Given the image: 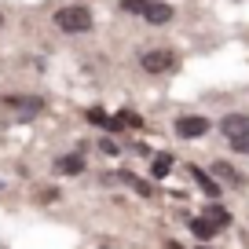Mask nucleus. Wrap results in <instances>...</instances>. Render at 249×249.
<instances>
[{"instance_id":"f257e3e1","label":"nucleus","mask_w":249,"mask_h":249,"mask_svg":"<svg viewBox=\"0 0 249 249\" xmlns=\"http://www.w3.org/2000/svg\"><path fill=\"white\" fill-rule=\"evenodd\" d=\"M55 30L62 33H88L92 30V11L73 4V8H59L55 11Z\"/></svg>"},{"instance_id":"f03ea898","label":"nucleus","mask_w":249,"mask_h":249,"mask_svg":"<svg viewBox=\"0 0 249 249\" xmlns=\"http://www.w3.org/2000/svg\"><path fill=\"white\" fill-rule=\"evenodd\" d=\"M4 107L18 117V121H33L44 114V99L40 95H4Z\"/></svg>"},{"instance_id":"7ed1b4c3","label":"nucleus","mask_w":249,"mask_h":249,"mask_svg":"<svg viewBox=\"0 0 249 249\" xmlns=\"http://www.w3.org/2000/svg\"><path fill=\"white\" fill-rule=\"evenodd\" d=\"M172 62H176V55L172 52H165V48H154V52H147L140 59V66L147 73H165V70H172Z\"/></svg>"},{"instance_id":"20e7f679","label":"nucleus","mask_w":249,"mask_h":249,"mask_svg":"<svg viewBox=\"0 0 249 249\" xmlns=\"http://www.w3.org/2000/svg\"><path fill=\"white\" fill-rule=\"evenodd\" d=\"M205 132H209V117H198V114L176 117V136H183V140H195V136H205Z\"/></svg>"},{"instance_id":"39448f33","label":"nucleus","mask_w":249,"mask_h":249,"mask_svg":"<svg viewBox=\"0 0 249 249\" xmlns=\"http://www.w3.org/2000/svg\"><path fill=\"white\" fill-rule=\"evenodd\" d=\"M220 132L227 136V140H238V136L249 132V114H227L224 121H220Z\"/></svg>"},{"instance_id":"423d86ee","label":"nucleus","mask_w":249,"mask_h":249,"mask_svg":"<svg viewBox=\"0 0 249 249\" xmlns=\"http://www.w3.org/2000/svg\"><path fill=\"white\" fill-rule=\"evenodd\" d=\"M55 169H59L62 176H81V172H85V158H81V150H77V154H62L59 161H55Z\"/></svg>"},{"instance_id":"0eeeda50","label":"nucleus","mask_w":249,"mask_h":249,"mask_svg":"<svg viewBox=\"0 0 249 249\" xmlns=\"http://www.w3.org/2000/svg\"><path fill=\"white\" fill-rule=\"evenodd\" d=\"M143 18H147V22H154V26H165V22L172 18V8H169V4H158V0H150L147 11H143Z\"/></svg>"},{"instance_id":"6e6552de","label":"nucleus","mask_w":249,"mask_h":249,"mask_svg":"<svg viewBox=\"0 0 249 249\" xmlns=\"http://www.w3.org/2000/svg\"><path fill=\"white\" fill-rule=\"evenodd\" d=\"M213 176H220L224 183H231V187H246V179H242V172L234 169V165H227V161H216L213 165Z\"/></svg>"},{"instance_id":"1a4fd4ad","label":"nucleus","mask_w":249,"mask_h":249,"mask_svg":"<svg viewBox=\"0 0 249 249\" xmlns=\"http://www.w3.org/2000/svg\"><path fill=\"white\" fill-rule=\"evenodd\" d=\"M191 234L202 238V242H209V238H216V224L205 220V216H195V220H191Z\"/></svg>"},{"instance_id":"9d476101","label":"nucleus","mask_w":249,"mask_h":249,"mask_svg":"<svg viewBox=\"0 0 249 249\" xmlns=\"http://www.w3.org/2000/svg\"><path fill=\"white\" fill-rule=\"evenodd\" d=\"M191 176H195V183L202 187L205 195H216V191H220V183H216V179H213L205 169H198V165H191Z\"/></svg>"},{"instance_id":"9b49d317","label":"nucleus","mask_w":249,"mask_h":249,"mask_svg":"<svg viewBox=\"0 0 249 249\" xmlns=\"http://www.w3.org/2000/svg\"><path fill=\"white\" fill-rule=\"evenodd\" d=\"M205 220H213L216 227H220V224L227 227V224H231V213H227L224 205H205Z\"/></svg>"},{"instance_id":"f8f14e48","label":"nucleus","mask_w":249,"mask_h":249,"mask_svg":"<svg viewBox=\"0 0 249 249\" xmlns=\"http://www.w3.org/2000/svg\"><path fill=\"white\" fill-rule=\"evenodd\" d=\"M169 169H172V158L161 154V158H154V165H150V176H154V179H165V176H169Z\"/></svg>"},{"instance_id":"ddd939ff","label":"nucleus","mask_w":249,"mask_h":249,"mask_svg":"<svg viewBox=\"0 0 249 249\" xmlns=\"http://www.w3.org/2000/svg\"><path fill=\"white\" fill-rule=\"evenodd\" d=\"M117 176H121V179H124V183L132 187L136 195H150V183H143V179H136V176H132V172H117Z\"/></svg>"},{"instance_id":"4468645a","label":"nucleus","mask_w":249,"mask_h":249,"mask_svg":"<svg viewBox=\"0 0 249 249\" xmlns=\"http://www.w3.org/2000/svg\"><path fill=\"white\" fill-rule=\"evenodd\" d=\"M147 4H150V0H121V8L132 11V15H143V11H147Z\"/></svg>"},{"instance_id":"2eb2a0df","label":"nucleus","mask_w":249,"mask_h":249,"mask_svg":"<svg viewBox=\"0 0 249 249\" xmlns=\"http://www.w3.org/2000/svg\"><path fill=\"white\" fill-rule=\"evenodd\" d=\"M231 150H238V154H249V132L238 136V140H231Z\"/></svg>"},{"instance_id":"dca6fc26","label":"nucleus","mask_w":249,"mask_h":249,"mask_svg":"<svg viewBox=\"0 0 249 249\" xmlns=\"http://www.w3.org/2000/svg\"><path fill=\"white\" fill-rule=\"evenodd\" d=\"M117 121H121V124H132V128H140V117H136L132 110H121V114H117Z\"/></svg>"},{"instance_id":"f3484780","label":"nucleus","mask_w":249,"mask_h":249,"mask_svg":"<svg viewBox=\"0 0 249 249\" xmlns=\"http://www.w3.org/2000/svg\"><path fill=\"white\" fill-rule=\"evenodd\" d=\"M99 150H103V154H110V158H114V154H117V150H121V147H117V143H114V140H107V136H103V143H99Z\"/></svg>"},{"instance_id":"a211bd4d","label":"nucleus","mask_w":249,"mask_h":249,"mask_svg":"<svg viewBox=\"0 0 249 249\" xmlns=\"http://www.w3.org/2000/svg\"><path fill=\"white\" fill-rule=\"evenodd\" d=\"M0 26H4V15H0Z\"/></svg>"},{"instance_id":"6ab92c4d","label":"nucleus","mask_w":249,"mask_h":249,"mask_svg":"<svg viewBox=\"0 0 249 249\" xmlns=\"http://www.w3.org/2000/svg\"><path fill=\"white\" fill-rule=\"evenodd\" d=\"M0 187H4V183H0Z\"/></svg>"}]
</instances>
